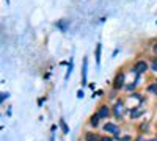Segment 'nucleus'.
I'll return each mask as SVG.
<instances>
[{"label": "nucleus", "mask_w": 157, "mask_h": 141, "mask_svg": "<svg viewBox=\"0 0 157 141\" xmlns=\"http://www.w3.org/2000/svg\"><path fill=\"white\" fill-rule=\"evenodd\" d=\"M68 25H71V22H69L68 19H61V20H58V22H57V27H58L61 32H66Z\"/></svg>", "instance_id": "13"}, {"label": "nucleus", "mask_w": 157, "mask_h": 141, "mask_svg": "<svg viewBox=\"0 0 157 141\" xmlns=\"http://www.w3.org/2000/svg\"><path fill=\"white\" fill-rule=\"evenodd\" d=\"M129 111V116H130V119H138L143 113H145V108H141V107H135V108H132V110H127Z\"/></svg>", "instance_id": "8"}, {"label": "nucleus", "mask_w": 157, "mask_h": 141, "mask_svg": "<svg viewBox=\"0 0 157 141\" xmlns=\"http://www.w3.org/2000/svg\"><path fill=\"white\" fill-rule=\"evenodd\" d=\"M146 89H148V93H151V94H155V96H157V79H155L152 83H149Z\"/></svg>", "instance_id": "15"}, {"label": "nucleus", "mask_w": 157, "mask_h": 141, "mask_svg": "<svg viewBox=\"0 0 157 141\" xmlns=\"http://www.w3.org/2000/svg\"><path fill=\"white\" fill-rule=\"evenodd\" d=\"M101 141H115V138L112 136V135H102V138H101Z\"/></svg>", "instance_id": "18"}, {"label": "nucleus", "mask_w": 157, "mask_h": 141, "mask_svg": "<svg viewBox=\"0 0 157 141\" xmlns=\"http://www.w3.org/2000/svg\"><path fill=\"white\" fill-rule=\"evenodd\" d=\"M132 71L137 77L143 75V74H146L149 71V65H148V61L146 60H137L134 63V66H132Z\"/></svg>", "instance_id": "4"}, {"label": "nucleus", "mask_w": 157, "mask_h": 141, "mask_svg": "<svg viewBox=\"0 0 157 141\" xmlns=\"http://www.w3.org/2000/svg\"><path fill=\"white\" fill-rule=\"evenodd\" d=\"M86 75H88V58H83V66H82V86H86Z\"/></svg>", "instance_id": "9"}, {"label": "nucleus", "mask_w": 157, "mask_h": 141, "mask_svg": "<svg viewBox=\"0 0 157 141\" xmlns=\"http://www.w3.org/2000/svg\"><path fill=\"white\" fill-rule=\"evenodd\" d=\"M8 97H10V93H5V91H3V93H2V97H0V102L3 104V102H5Z\"/></svg>", "instance_id": "20"}, {"label": "nucleus", "mask_w": 157, "mask_h": 141, "mask_svg": "<svg viewBox=\"0 0 157 141\" xmlns=\"http://www.w3.org/2000/svg\"><path fill=\"white\" fill-rule=\"evenodd\" d=\"M118 141H132V136H130V135H124V136H120Z\"/></svg>", "instance_id": "21"}, {"label": "nucleus", "mask_w": 157, "mask_h": 141, "mask_svg": "<svg viewBox=\"0 0 157 141\" xmlns=\"http://www.w3.org/2000/svg\"><path fill=\"white\" fill-rule=\"evenodd\" d=\"M104 94V91H101V89H99V91H93V99L94 97H99V96H102Z\"/></svg>", "instance_id": "23"}, {"label": "nucleus", "mask_w": 157, "mask_h": 141, "mask_svg": "<svg viewBox=\"0 0 157 141\" xmlns=\"http://www.w3.org/2000/svg\"><path fill=\"white\" fill-rule=\"evenodd\" d=\"M148 129H149V122H148V121H146V122L143 121V122L140 124V127H138V130H140V133H145V132H146Z\"/></svg>", "instance_id": "17"}, {"label": "nucleus", "mask_w": 157, "mask_h": 141, "mask_svg": "<svg viewBox=\"0 0 157 141\" xmlns=\"http://www.w3.org/2000/svg\"><path fill=\"white\" fill-rule=\"evenodd\" d=\"M101 52H102V44L98 43L96 44V50H94V58H96V65H101Z\"/></svg>", "instance_id": "12"}, {"label": "nucleus", "mask_w": 157, "mask_h": 141, "mask_svg": "<svg viewBox=\"0 0 157 141\" xmlns=\"http://www.w3.org/2000/svg\"><path fill=\"white\" fill-rule=\"evenodd\" d=\"M58 125H60V129H61L63 135H68V133H69V125L66 124L64 118H60V121H58Z\"/></svg>", "instance_id": "11"}, {"label": "nucleus", "mask_w": 157, "mask_h": 141, "mask_svg": "<svg viewBox=\"0 0 157 141\" xmlns=\"http://www.w3.org/2000/svg\"><path fill=\"white\" fill-rule=\"evenodd\" d=\"M88 124L90 127H93V129H98V127L101 125V118H99V114L98 113H93L91 116L88 118Z\"/></svg>", "instance_id": "7"}, {"label": "nucleus", "mask_w": 157, "mask_h": 141, "mask_svg": "<svg viewBox=\"0 0 157 141\" xmlns=\"http://www.w3.org/2000/svg\"><path fill=\"white\" fill-rule=\"evenodd\" d=\"M83 96H85L83 89H78V91H77V99H83Z\"/></svg>", "instance_id": "22"}, {"label": "nucleus", "mask_w": 157, "mask_h": 141, "mask_svg": "<svg viewBox=\"0 0 157 141\" xmlns=\"http://www.w3.org/2000/svg\"><path fill=\"white\" fill-rule=\"evenodd\" d=\"M149 71H152L154 74H157V57H152V60H151V66H149Z\"/></svg>", "instance_id": "16"}, {"label": "nucleus", "mask_w": 157, "mask_h": 141, "mask_svg": "<svg viewBox=\"0 0 157 141\" xmlns=\"http://www.w3.org/2000/svg\"><path fill=\"white\" fill-rule=\"evenodd\" d=\"M44 100H46V97H44V99L41 97V99H39V100H38V105H39V107H41V105H43V102H44Z\"/></svg>", "instance_id": "26"}, {"label": "nucleus", "mask_w": 157, "mask_h": 141, "mask_svg": "<svg viewBox=\"0 0 157 141\" xmlns=\"http://www.w3.org/2000/svg\"><path fill=\"white\" fill-rule=\"evenodd\" d=\"M102 130H104V133L112 135L115 139H120V136H121V127L116 125L115 122H105L102 125Z\"/></svg>", "instance_id": "2"}, {"label": "nucleus", "mask_w": 157, "mask_h": 141, "mask_svg": "<svg viewBox=\"0 0 157 141\" xmlns=\"http://www.w3.org/2000/svg\"><path fill=\"white\" fill-rule=\"evenodd\" d=\"M49 141H55V135H54V133L50 135V139H49Z\"/></svg>", "instance_id": "27"}, {"label": "nucleus", "mask_w": 157, "mask_h": 141, "mask_svg": "<svg viewBox=\"0 0 157 141\" xmlns=\"http://www.w3.org/2000/svg\"><path fill=\"white\" fill-rule=\"evenodd\" d=\"M101 138H102V135H99V133H96L93 130L83 132V139L85 141H101Z\"/></svg>", "instance_id": "6"}, {"label": "nucleus", "mask_w": 157, "mask_h": 141, "mask_svg": "<svg viewBox=\"0 0 157 141\" xmlns=\"http://www.w3.org/2000/svg\"><path fill=\"white\" fill-rule=\"evenodd\" d=\"M116 94H118L116 89H112L110 94H109V99H112V100H118V99H116Z\"/></svg>", "instance_id": "19"}, {"label": "nucleus", "mask_w": 157, "mask_h": 141, "mask_svg": "<svg viewBox=\"0 0 157 141\" xmlns=\"http://www.w3.org/2000/svg\"><path fill=\"white\" fill-rule=\"evenodd\" d=\"M124 86H126V72L123 69H118V72L115 74V79L112 82V88L120 93L121 89H124Z\"/></svg>", "instance_id": "1"}, {"label": "nucleus", "mask_w": 157, "mask_h": 141, "mask_svg": "<svg viewBox=\"0 0 157 141\" xmlns=\"http://www.w3.org/2000/svg\"><path fill=\"white\" fill-rule=\"evenodd\" d=\"M132 141H148V139H145V138H143V135H138L135 139H132Z\"/></svg>", "instance_id": "25"}, {"label": "nucleus", "mask_w": 157, "mask_h": 141, "mask_svg": "<svg viewBox=\"0 0 157 141\" xmlns=\"http://www.w3.org/2000/svg\"><path fill=\"white\" fill-rule=\"evenodd\" d=\"M148 141H157V136H154V138H151V139H148Z\"/></svg>", "instance_id": "28"}, {"label": "nucleus", "mask_w": 157, "mask_h": 141, "mask_svg": "<svg viewBox=\"0 0 157 141\" xmlns=\"http://www.w3.org/2000/svg\"><path fill=\"white\" fill-rule=\"evenodd\" d=\"M126 111H127V108H126V105H124V100H123V99L115 100V105L112 107L113 116H115L116 119H123V116H124Z\"/></svg>", "instance_id": "3"}, {"label": "nucleus", "mask_w": 157, "mask_h": 141, "mask_svg": "<svg viewBox=\"0 0 157 141\" xmlns=\"http://www.w3.org/2000/svg\"><path fill=\"white\" fill-rule=\"evenodd\" d=\"M98 114H99V118L101 119H109L110 116H112V107L109 105V104H101L99 107H98V111H96Z\"/></svg>", "instance_id": "5"}, {"label": "nucleus", "mask_w": 157, "mask_h": 141, "mask_svg": "<svg viewBox=\"0 0 157 141\" xmlns=\"http://www.w3.org/2000/svg\"><path fill=\"white\" fill-rule=\"evenodd\" d=\"M138 79H140V77H137V79H135L134 82L126 83V86H124V91H127L129 94H130V93H134L135 89H137V86H138Z\"/></svg>", "instance_id": "10"}, {"label": "nucleus", "mask_w": 157, "mask_h": 141, "mask_svg": "<svg viewBox=\"0 0 157 141\" xmlns=\"http://www.w3.org/2000/svg\"><path fill=\"white\" fill-rule=\"evenodd\" d=\"M152 54H154V57H157V43L152 44Z\"/></svg>", "instance_id": "24"}, {"label": "nucleus", "mask_w": 157, "mask_h": 141, "mask_svg": "<svg viewBox=\"0 0 157 141\" xmlns=\"http://www.w3.org/2000/svg\"><path fill=\"white\" fill-rule=\"evenodd\" d=\"M72 68H74V58L71 57L69 58V65H68V69H66V75H64V82L69 80V75L72 74Z\"/></svg>", "instance_id": "14"}, {"label": "nucleus", "mask_w": 157, "mask_h": 141, "mask_svg": "<svg viewBox=\"0 0 157 141\" xmlns=\"http://www.w3.org/2000/svg\"><path fill=\"white\" fill-rule=\"evenodd\" d=\"M6 3H10V0H6Z\"/></svg>", "instance_id": "29"}]
</instances>
